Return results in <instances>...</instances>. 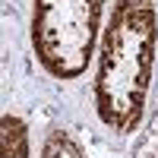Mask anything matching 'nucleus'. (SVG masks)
<instances>
[{
	"label": "nucleus",
	"mask_w": 158,
	"mask_h": 158,
	"mask_svg": "<svg viewBox=\"0 0 158 158\" xmlns=\"http://www.w3.org/2000/svg\"><path fill=\"white\" fill-rule=\"evenodd\" d=\"M158 51V10L152 0H114L101 32L95 70V111L114 133H133L142 120Z\"/></svg>",
	"instance_id": "obj_1"
},
{
	"label": "nucleus",
	"mask_w": 158,
	"mask_h": 158,
	"mask_svg": "<svg viewBox=\"0 0 158 158\" xmlns=\"http://www.w3.org/2000/svg\"><path fill=\"white\" fill-rule=\"evenodd\" d=\"M108 0H32L35 60L54 79H79L95 57Z\"/></svg>",
	"instance_id": "obj_2"
},
{
	"label": "nucleus",
	"mask_w": 158,
	"mask_h": 158,
	"mask_svg": "<svg viewBox=\"0 0 158 158\" xmlns=\"http://www.w3.org/2000/svg\"><path fill=\"white\" fill-rule=\"evenodd\" d=\"M29 123L16 114H3L0 120V158H29Z\"/></svg>",
	"instance_id": "obj_3"
},
{
	"label": "nucleus",
	"mask_w": 158,
	"mask_h": 158,
	"mask_svg": "<svg viewBox=\"0 0 158 158\" xmlns=\"http://www.w3.org/2000/svg\"><path fill=\"white\" fill-rule=\"evenodd\" d=\"M41 158H85L82 146L67 130H51L41 142Z\"/></svg>",
	"instance_id": "obj_4"
}]
</instances>
